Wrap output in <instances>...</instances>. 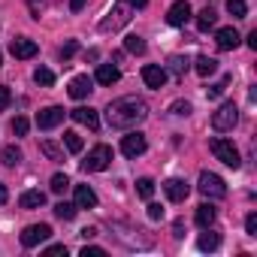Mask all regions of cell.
<instances>
[{"label": "cell", "instance_id": "e575fe53", "mask_svg": "<svg viewBox=\"0 0 257 257\" xmlns=\"http://www.w3.org/2000/svg\"><path fill=\"white\" fill-rule=\"evenodd\" d=\"M170 112H173V115H188V112H191V103H185V100H176V103L170 106Z\"/></svg>", "mask_w": 257, "mask_h": 257}, {"label": "cell", "instance_id": "d590c367", "mask_svg": "<svg viewBox=\"0 0 257 257\" xmlns=\"http://www.w3.org/2000/svg\"><path fill=\"white\" fill-rule=\"evenodd\" d=\"M10 103H13V94H10V88H4V85H0V112H4Z\"/></svg>", "mask_w": 257, "mask_h": 257}, {"label": "cell", "instance_id": "7a4b0ae2", "mask_svg": "<svg viewBox=\"0 0 257 257\" xmlns=\"http://www.w3.org/2000/svg\"><path fill=\"white\" fill-rule=\"evenodd\" d=\"M209 149H212V155L221 161V164H227V167H233V170H239L242 167V158H239V149L230 143V140H212L209 143Z\"/></svg>", "mask_w": 257, "mask_h": 257}, {"label": "cell", "instance_id": "5b68a950", "mask_svg": "<svg viewBox=\"0 0 257 257\" xmlns=\"http://www.w3.org/2000/svg\"><path fill=\"white\" fill-rule=\"evenodd\" d=\"M197 188H200L203 197H212V200L227 197V185H224V179L218 173H200V185Z\"/></svg>", "mask_w": 257, "mask_h": 257}, {"label": "cell", "instance_id": "f6af8a7d", "mask_svg": "<svg viewBox=\"0 0 257 257\" xmlns=\"http://www.w3.org/2000/svg\"><path fill=\"white\" fill-rule=\"evenodd\" d=\"M149 4V0H127V7H137V10H143Z\"/></svg>", "mask_w": 257, "mask_h": 257}, {"label": "cell", "instance_id": "836d02e7", "mask_svg": "<svg viewBox=\"0 0 257 257\" xmlns=\"http://www.w3.org/2000/svg\"><path fill=\"white\" fill-rule=\"evenodd\" d=\"M43 152H46V158H49V161H61V158H64V155H61V149H58L55 143H43Z\"/></svg>", "mask_w": 257, "mask_h": 257}, {"label": "cell", "instance_id": "44dd1931", "mask_svg": "<svg viewBox=\"0 0 257 257\" xmlns=\"http://www.w3.org/2000/svg\"><path fill=\"white\" fill-rule=\"evenodd\" d=\"M0 161H4V167H19L22 164V149L19 146H7L4 152H0Z\"/></svg>", "mask_w": 257, "mask_h": 257}, {"label": "cell", "instance_id": "f546056e", "mask_svg": "<svg viewBox=\"0 0 257 257\" xmlns=\"http://www.w3.org/2000/svg\"><path fill=\"white\" fill-rule=\"evenodd\" d=\"M34 82H37V85H43V88H49V85H55V73H52V70H46V67H40V70L34 73Z\"/></svg>", "mask_w": 257, "mask_h": 257}, {"label": "cell", "instance_id": "e0dca14e", "mask_svg": "<svg viewBox=\"0 0 257 257\" xmlns=\"http://www.w3.org/2000/svg\"><path fill=\"white\" fill-rule=\"evenodd\" d=\"M194 218H197V227H203V230H206V227H212V224H215L218 209H215L212 203H203V206H197V215H194Z\"/></svg>", "mask_w": 257, "mask_h": 257}, {"label": "cell", "instance_id": "ac0fdd59", "mask_svg": "<svg viewBox=\"0 0 257 257\" xmlns=\"http://www.w3.org/2000/svg\"><path fill=\"white\" fill-rule=\"evenodd\" d=\"M76 206L79 209H94L97 206V194L88 185H76Z\"/></svg>", "mask_w": 257, "mask_h": 257}, {"label": "cell", "instance_id": "d6986e66", "mask_svg": "<svg viewBox=\"0 0 257 257\" xmlns=\"http://www.w3.org/2000/svg\"><path fill=\"white\" fill-rule=\"evenodd\" d=\"M121 79V70L118 67H112V64H100L97 67V82L100 85H115Z\"/></svg>", "mask_w": 257, "mask_h": 257}, {"label": "cell", "instance_id": "2e32d148", "mask_svg": "<svg viewBox=\"0 0 257 257\" xmlns=\"http://www.w3.org/2000/svg\"><path fill=\"white\" fill-rule=\"evenodd\" d=\"M91 91H94V82H91L88 76H76V79L70 82V97H73V100H85Z\"/></svg>", "mask_w": 257, "mask_h": 257}, {"label": "cell", "instance_id": "d4e9b609", "mask_svg": "<svg viewBox=\"0 0 257 257\" xmlns=\"http://www.w3.org/2000/svg\"><path fill=\"white\" fill-rule=\"evenodd\" d=\"M215 22H218V16H215V10H212V7H206V10L197 16V28H200V31H209V28H215Z\"/></svg>", "mask_w": 257, "mask_h": 257}, {"label": "cell", "instance_id": "5bb4252c", "mask_svg": "<svg viewBox=\"0 0 257 257\" xmlns=\"http://www.w3.org/2000/svg\"><path fill=\"white\" fill-rule=\"evenodd\" d=\"M70 118L79 121V124H85L88 131H97V127H100V118H97V112H94L91 106H79V109H73Z\"/></svg>", "mask_w": 257, "mask_h": 257}, {"label": "cell", "instance_id": "8fae6325", "mask_svg": "<svg viewBox=\"0 0 257 257\" xmlns=\"http://www.w3.org/2000/svg\"><path fill=\"white\" fill-rule=\"evenodd\" d=\"M61 121H64V109L61 106H49V109H43L37 115V127H40V131H52V127H58Z\"/></svg>", "mask_w": 257, "mask_h": 257}, {"label": "cell", "instance_id": "9a60e30c", "mask_svg": "<svg viewBox=\"0 0 257 257\" xmlns=\"http://www.w3.org/2000/svg\"><path fill=\"white\" fill-rule=\"evenodd\" d=\"M215 43H218L221 52H233V49L239 46V31H236V28H221V31L215 34Z\"/></svg>", "mask_w": 257, "mask_h": 257}, {"label": "cell", "instance_id": "f1b7e54d", "mask_svg": "<svg viewBox=\"0 0 257 257\" xmlns=\"http://www.w3.org/2000/svg\"><path fill=\"white\" fill-rule=\"evenodd\" d=\"M227 13L236 16V19H245L248 16V4L245 0H227Z\"/></svg>", "mask_w": 257, "mask_h": 257}, {"label": "cell", "instance_id": "c3c4849f", "mask_svg": "<svg viewBox=\"0 0 257 257\" xmlns=\"http://www.w3.org/2000/svg\"><path fill=\"white\" fill-rule=\"evenodd\" d=\"M0 64H4V58H0Z\"/></svg>", "mask_w": 257, "mask_h": 257}, {"label": "cell", "instance_id": "3957f363", "mask_svg": "<svg viewBox=\"0 0 257 257\" xmlns=\"http://www.w3.org/2000/svg\"><path fill=\"white\" fill-rule=\"evenodd\" d=\"M109 164H112V149L109 146H94L88 152V158L82 161V170L85 173H103Z\"/></svg>", "mask_w": 257, "mask_h": 257}, {"label": "cell", "instance_id": "cb8c5ba5", "mask_svg": "<svg viewBox=\"0 0 257 257\" xmlns=\"http://www.w3.org/2000/svg\"><path fill=\"white\" fill-rule=\"evenodd\" d=\"M194 70H197L200 76H212V73L218 70V61H215V58H209V55H200V58H197V67H194Z\"/></svg>", "mask_w": 257, "mask_h": 257}, {"label": "cell", "instance_id": "4dcf8cb0", "mask_svg": "<svg viewBox=\"0 0 257 257\" xmlns=\"http://www.w3.org/2000/svg\"><path fill=\"white\" fill-rule=\"evenodd\" d=\"M49 188H52V194H64V191L70 188V179H67L64 173H55V176H52V185H49Z\"/></svg>", "mask_w": 257, "mask_h": 257}, {"label": "cell", "instance_id": "60d3db41", "mask_svg": "<svg viewBox=\"0 0 257 257\" xmlns=\"http://www.w3.org/2000/svg\"><path fill=\"white\" fill-rule=\"evenodd\" d=\"M149 218H152V221H161V218H164V209H161L158 203H149Z\"/></svg>", "mask_w": 257, "mask_h": 257}, {"label": "cell", "instance_id": "1f68e13d", "mask_svg": "<svg viewBox=\"0 0 257 257\" xmlns=\"http://www.w3.org/2000/svg\"><path fill=\"white\" fill-rule=\"evenodd\" d=\"M137 194H140L143 200H152V194H155V182H152V179H140V182H137Z\"/></svg>", "mask_w": 257, "mask_h": 257}, {"label": "cell", "instance_id": "30bf717a", "mask_svg": "<svg viewBox=\"0 0 257 257\" xmlns=\"http://www.w3.org/2000/svg\"><path fill=\"white\" fill-rule=\"evenodd\" d=\"M188 19H191V4H188V0H176V4L167 10V22L173 28H182Z\"/></svg>", "mask_w": 257, "mask_h": 257}, {"label": "cell", "instance_id": "7dc6e473", "mask_svg": "<svg viewBox=\"0 0 257 257\" xmlns=\"http://www.w3.org/2000/svg\"><path fill=\"white\" fill-rule=\"evenodd\" d=\"M31 4H34V10H37V0H31Z\"/></svg>", "mask_w": 257, "mask_h": 257}, {"label": "cell", "instance_id": "bcb514c9", "mask_svg": "<svg viewBox=\"0 0 257 257\" xmlns=\"http://www.w3.org/2000/svg\"><path fill=\"white\" fill-rule=\"evenodd\" d=\"M82 236H85V239H94V236H97V230H94V227H85V230H82Z\"/></svg>", "mask_w": 257, "mask_h": 257}, {"label": "cell", "instance_id": "277c9868", "mask_svg": "<svg viewBox=\"0 0 257 257\" xmlns=\"http://www.w3.org/2000/svg\"><path fill=\"white\" fill-rule=\"evenodd\" d=\"M236 121H239V109H236V103H224L215 115H212V127L218 134H227V131H233L236 127Z\"/></svg>", "mask_w": 257, "mask_h": 257}, {"label": "cell", "instance_id": "f35d334b", "mask_svg": "<svg viewBox=\"0 0 257 257\" xmlns=\"http://www.w3.org/2000/svg\"><path fill=\"white\" fill-rule=\"evenodd\" d=\"M103 254H106V251L97 248V245H85V248H82V257H103Z\"/></svg>", "mask_w": 257, "mask_h": 257}, {"label": "cell", "instance_id": "b9f144b4", "mask_svg": "<svg viewBox=\"0 0 257 257\" xmlns=\"http://www.w3.org/2000/svg\"><path fill=\"white\" fill-rule=\"evenodd\" d=\"M46 254H49V257H58V254L67 257V245H52V248H46Z\"/></svg>", "mask_w": 257, "mask_h": 257}, {"label": "cell", "instance_id": "8d00e7d4", "mask_svg": "<svg viewBox=\"0 0 257 257\" xmlns=\"http://www.w3.org/2000/svg\"><path fill=\"white\" fill-rule=\"evenodd\" d=\"M227 82H230V79H224V82H218V85H212V88H209L206 94H209L212 100H215V97H221V94H224V88H227Z\"/></svg>", "mask_w": 257, "mask_h": 257}, {"label": "cell", "instance_id": "d6a6232c", "mask_svg": "<svg viewBox=\"0 0 257 257\" xmlns=\"http://www.w3.org/2000/svg\"><path fill=\"white\" fill-rule=\"evenodd\" d=\"M10 127H13V134H16V137H25L31 124H28V118H25V115H19V118H13V124H10Z\"/></svg>", "mask_w": 257, "mask_h": 257}, {"label": "cell", "instance_id": "603a6c76", "mask_svg": "<svg viewBox=\"0 0 257 257\" xmlns=\"http://www.w3.org/2000/svg\"><path fill=\"white\" fill-rule=\"evenodd\" d=\"M188 64H191L188 58H182V55H173V58H170V64H167V70H170L173 76H179V79H182V76L188 73Z\"/></svg>", "mask_w": 257, "mask_h": 257}, {"label": "cell", "instance_id": "4fadbf2b", "mask_svg": "<svg viewBox=\"0 0 257 257\" xmlns=\"http://www.w3.org/2000/svg\"><path fill=\"white\" fill-rule=\"evenodd\" d=\"M143 82H146L149 88H164V85H167V70L158 67V64H146V67H143Z\"/></svg>", "mask_w": 257, "mask_h": 257}, {"label": "cell", "instance_id": "ee69618b", "mask_svg": "<svg viewBox=\"0 0 257 257\" xmlns=\"http://www.w3.org/2000/svg\"><path fill=\"white\" fill-rule=\"evenodd\" d=\"M82 7H85V0H70V10H73V13H79Z\"/></svg>", "mask_w": 257, "mask_h": 257}, {"label": "cell", "instance_id": "8992f818", "mask_svg": "<svg viewBox=\"0 0 257 257\" xmlns=\"http://www.w3.org/2000/svg\"><path fill=\"white\" fill-rule=\"evenodd\" d=\"M49 236H52V227H49V224H31V227H25V233H22V245H25V248H37V245H43Z\"/></svg>", "mask_w": 257, "mask_h": 257}, {"label": "cell", "instance_id": "7c38bea8", "mask_svg": "<svg viewBox=\"0 0 257 257\" xmlns=\"http://www.w3.org/2000/svg\"><path fill=\"white\" fill-rule=\"evenodd\" d=\"M10 52H13V58L28 61V58H34V55H37V43H34L31 37H16V40L10 43Z\"/></svg>", "mask_w": 257, "mask_h": 257}, {"label": "cell", "instance_id": "ab89813d", "mask_svg": "<svg viewBox=\"0 0 257 257\" xmlns=\"http://www.w3.org/2000/svg\"><path fill=\"white\" fill-rule=\"evenodd\" d=\"M76 49H79V46H76V40H70V43L61 49V58H64V61H67V58H73V55H76Z\"/></svg>", "mask_w": 257, "mask_h": 257}, {"label": "cell", "instance_id": "52a82bcc", "mask_svg": "<svg viewBox=\"0 0 257 257\" xmlns=\"http://www.w3.org/2000/svg\"><path fill=\"white\" fill-rule=\"evenodd\" d=\"M131 10H127V4H118V7H112V13H109V19H103L100 22V31H118V28H124L127 22H131V16H127Z\"/></svg>", "mask_w": 257, "mask_h": 257}, {"label": "cell", "instance_id": "83f0119b", "mask_svg": "<svg viewBox=\"0 0 257 257\" xmlns=\"http://www.w3.org/2000/svg\"><path fill=\"white\" fill-rule=\"evenodd\" d=\"M124 49H127V52H134V55H143V52H146V40L137 37V34H131V37L124 40Z\"/></svg>", "mask_w": 257, "mask_h": 257}, {"label": "cell", "instance_id": "6da1fadb", "mask_svg": "<svg viewBox=\"0 0 257 257\" xmlns=\"http://www.w3.org/2000/svg\"><path fill=\"white\" fill-rule=\"evenodd\" d=\"M146 118H149V106H146V100H140V97H121V100H112L109 109H106L109 127H118V131H131V127L143 124Z\"/></svg>", "mask_w": 257, "mask_h": 257}, {"label": "cell", "instance_id": "ba28073f", "mask_svg": "<svg viewBox=\"0 0 257 257\" xmlns=\"http://www.w3.org/2000/svg\"><path fill=\"white\" fill-rule=\"evenodd\" d=\"M146 137L140 134V131H131V134H127L124 140H121V152L127 155V158H140L143 152H146Z\"/></svg>", "mask_w": 257, "mask_h": 257}, {"label": "cell", "instance_id": "7bdbcfd3", "mask_svg": "<svg viewBox=\"0 0 257 257\" xmlns=\"http://www.w3.org/2000/svg\"><path fill=\"white\" fill-rule=\"evenodd\" d=\"M10 200V191H7V185H0V206H4Z\"/></svg>", "mask_w": 257, "mask_h": 257}, {"label": "cell", "instance_id": "7402d4cb", "mask_svg": "<svg viewBox=\"0 0 257 257\" xmlns=\"http://www.w3.org/2000/svg\"><path fill=\"white\" fill-rule=\"evenodd\" d=\"M197 245H200V251H215V248L221 245V236H218V233H212V230L206 227V233L197 239Z\"/></svg>", "mask_w": 257, "mask_h": 257}, {"label": "cell", "instance_id": "4316f807", "mask_svg": "<svg viewBox=\"0 0 257 257\" xmlns=\"http://www.w3.org/2000/svg\"><path fill=\"white\" fill-rule=\"evenodd\" d=\"M64 146H67V152H73V155H79L85 143H82V137H79L76 131H67V134H64Z\"/></svg>", "mask_w": 257, "mask_h": 257}, {"label": "cell", "instance_id": "ffe728a7", "mask_svg": "<svg viewBox=\"0 0 257 257\" xmlns=\"http://www.w3.org/2000/svg\"><path fill=\"white\" fill-rule=\"evenodd\" d=\"M19 206L22 209H40V206H46V194L43 191H25L19 197Z\"/></svg>", "mask_w": 257, "mask_h": 257}, {"label": "cell", "instance_id": "484cf974", "mask_svg": "<svg viewBox=\"0 0 257 257\" xmlns=\"http://www.w3.org/2000/svg\"><path fill=\"white\" fill-rule=\"evenodd\" d=\"M76 212H79V206H76V203H64V200H61V203L55 206V215H58L61 221H73V218H76Z\"/></svg>", "mask_w": 257, "mask_h": 257}, {"label": "cell", "instance_id": "74e56055", "mask_svg": "<svg viewBox=\"0 0 257 257\" xmlns=\"http://www.w3.org/2000/svg\"><path fill=\"white\" fill-rule=\"evenodd\" d=\"M245 230H248V236H257V215L254 212L245 218Z\"/></svg>", "mask_w": 257, "mask_h": 257}, {"label": "cell", "instance_id": "9c48e42d", "mask_svg": "<svg viewBox=\"0 0 257 257\" xmlns=\"http://www.w3.org/2000/svg\"><path fill=\"white\" fill-rule=\"evenodd\" d=\"M164 194H167L173 203H185L188 194H191V188H188L185 179H167V182H164Z\"/></svg>", "mask_w": 257, "mask_h": 257}]
</instances>
